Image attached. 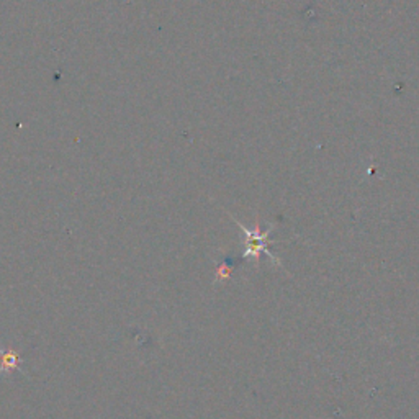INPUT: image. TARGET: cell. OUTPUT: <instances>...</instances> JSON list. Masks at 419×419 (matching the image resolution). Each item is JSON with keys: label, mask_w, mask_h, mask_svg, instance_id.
<instances>
[{"label": "cell", "mask_w": 419, "mask_h": 419, "mask_svg": "<svg viewBox=\"0 0 419 419\" xmlns=\"http://www.w3.org/2000/svg\"><path fill=\"white\" fill-rule=\"evenodd\" d=\"M234 222L239 226L241 233L246 236V249L242 252V259H254L256 262H259V256H261V252H264L269 259H272L274 264H279V259L269 251V234L272 233V229H267L266 233H261V231H259V226H256L254 229H249L242 223H239L238 219H234Z\"/></svg>", "instance_id": "cell-1"}, {"label": "cell", "mask_w": 419, "mask_h": 419, "mask_svg": "<svg viewBox=\"0 0 419 419\" xmlns=\"http://www.w3.org/2000/svg\"><path fill=\"white\" fill-rule=\"evenodd\" d=\"M20 357L14 351L4 352L2 356V366H0V371H19L20 368Z\"/></svg>", "instance_id": "cell-2"}]
</instances>
